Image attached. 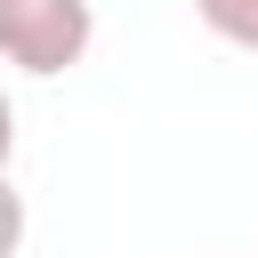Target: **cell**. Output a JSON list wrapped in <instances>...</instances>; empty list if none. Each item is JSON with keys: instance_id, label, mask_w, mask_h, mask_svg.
<instances>
[{"instance_id": "6da1fadb", "label": "cell", "mask_w": 258, "mask_h": 258, "mask_svg": "<svg viewBox=\"0 0 258 258\" xmlns=\"http://www.w3.org/2000/svg\"><path fill=\"white\" fill-rule=\"evenodd\" d=\"M97 40V8L89 0H0V64L56 81L89 56Z\"/></svg>"}, {"instance_id": "7a4b0ae2", "label": "cell", "mask_w": 258, "mask_h": 258, "mask_svg": "<svg viewBox=\"0 0 258 258\" xmlns=\"http://www.w3.org/2000/svg\"><path fill=\"white\" fill-rule=\"evenodd\" d=\"M194 16H202L226 48H250V56H258V0H194Z\"/></svg>"}, {"instance_id": "3957f363", "label": "cell", "mask_w": 258, "mask_h": 258, "mask_svg": "<svg viewBox=\"0 0 258 258\" xmlns=\"http://www.w3.org/2000/svg\"><path fill=\"white\" fill-rule=\"evenodd\" d=\"M24 226H32V218H24V194L0 177V258H16V250H24Z\"/></svg>"}, {"instance_id": "277c9868", "label": "cell", "mask_w": 258, "mask_h": 258, "mask_svg": "<svg viewBox=\"0 0 258 258\" xmlns=\"http://www.w3.org/2000/svg\"><path fill=\"white\" fill-rule=\"evenodd\" d=\"M8 161H16V105H8V89H0V177H8Z\"/></svg>"}]
</instances>
